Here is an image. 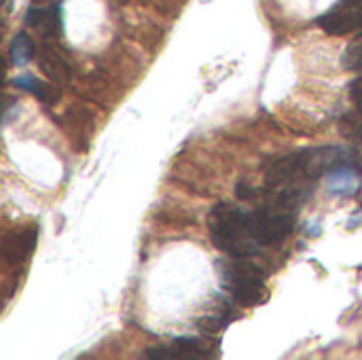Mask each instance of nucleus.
Masks as SVG:
<instances>
[{
    "label": "nucleus",
    "instance_id": "nucleus-19",
    "mask_svg": "<svg viewBox=\"0 0 362 360\" xmlns=\"http://www.w3.org/2000/svg\"><path fill=\"white\" fill-rule=\"evenodd\" d=\"M354 102H356L358 110L362 112V89H361V91H356V93H354Z\"/></svg>",
    "mask_w": 362,
    "mask_h": 360
},
{
    "label": "nucleus",
    "instance_id": "nucleus-1",
    "mask_svg": "<svg viewBox=\"0 0 362 360\" xmlns=\"http://www.w3.org/2000/svg\"><path fill=\"white\" fill-rule=\"evenodd\" d=\"M208 225L214 244L231 257L248 259L259 252V244L250 236V214L233 204H216L210 212Z\"/></svg>",
    "mask_w": 362,
    "mask_h": 360
},
{
    "label": "nucleus",
    "instance_id": "nucleus-4",
    "mask_svg": "<svg viewBox=\"0 0 362 360\" xmlns=\"http://www.w3.org/2000/svg\"><path fill=\"white\" fill-rule=\"evenodd\" d=\"M301 157H303V174L310 178H316L339 163H348L346 161L348 151H344L341 146H316L301 153Z\"/></svg>",
    "mask_w": 362,
    "mask_h": 360
},
{
    "label": "nucleus",
    "instance_id": "nucleus-8",
    "mask_svg": "<svg viewBox=\"0 0 362 360\" xmlns=\"http://www.w3.org/2000/svg\"><path fill=\"white\" fill-rule=\"evenodd\" d=\"M299 172H303V157L301 153L297 155H288V157H282L278 159L265 174V185L267 187H280L284 182H291Z\"/></svg>",
    "mask_w": 362,
    "mask_h": 360
},
{
    "label": "nucleus",
    "instance_id": "nucleus-2",
    "mask_svg": "<svg viewBox=\"0 0 362 360\" xmlns=\"http://www.w3.org/2000/svg\"><path fill=\"white\" fill-rule=\"evenodd\" d=\"M293 231V216L286 212L272 214L267 210H259L250 214V236L259 246H272L284 242Z\"/></svg>",
    "mask_w": 362,
    "mask_h": 360
},
{
    "label": "nucleus",
    "instance_id": "nucleus-9",
    "mask_svg": "<svg viewBox=\"0 0 362 360\" xmlns=\"http://www.w3.org/2000/svg\"><path fill=\"white\" fill-rule=\"evenodd\" d=\"M227 286L231 289L235 303H240L244 308L261 306L269 297L263 280H242V282H233V284H227Z\"/></svg>",
    "mask_w": 362,
    "mask_h": 360
},
{
    "label": "nucleus",
    "instance_id": "nucleus-10",
    "mask_svg": "<svg viewBox=\"0 0 362 360\" xmlns=\"http://www.w3.org/2000/svg\"><path fill=\"white\" fill-rule=\"evenodd\" d=\"M25 23L32 25L45 38H53L59 34V15H57V11H51V8H34L32 6L28 11Z\"/></svg>",
    "mask_w": 362,
    "mask_h": 360
},
{
    "label": "nucleus",
    "instance_id": "nucleus-20",
    "mask_svg": "<svg viewBox=\"0 0 362 360\" xmlns=\"http://www.w3.org/2000/svg\"><path fill=\"white\" fill-rule=\"evenodd\" d=\"M358 136H361V140H362V125L358 127Z\"/></svg>",
    "mask_w": 362,
    "mask_h": 360
},
{
    "label": "nucleus",
    "instance_id": "nucleus-14",
    "mask_svg": "<svg viewBox=\"0 0 362 360\" xmlns=\"http://www.w3.org/2000/svg\"><path fill=\"white\" fill-rule=\"evenodd\" d=\"M344 66L346 68H362V34L348 45V49L344 53Z\"/></svg>",
    "mask_w": 362,
    "mask_h": 360
},
{
    "label": "nucleus",
    "instance_id": "nucleus-11",
    "mask_svg": "<svg viewBox=\"0 0 362 360\" xmlns=\"http://www.w3.org/2000/svg\"><path fill=\"white\" fill-rule=\"evenodd\" d=\"M263 278H265V269L257 263L238 259L235 263L225 265V284H233L242 280H263Z\"/></svg>",
    "mask_w": 362,
    "mask_h": 360
},
{
    "label": "nucleus",
    "instance_id": "nucleus-6",
    "mask_svg": "<svg viewBox=\"0 0 362 360\" xmlns=\"http://www.w3.org/2000/svg\"><path fill=\"white\" fill-rule=\"evenodd\" d=\"M358 187H361V176L348 163H339L333 170H329L327 191L331 195H335V197H348V195H354L358 191Z\"/></svg>",
    "mask_w": 362,
    "mask_h": 360
},
{
    "label": "nucleus",
    "instance_id": "nucleus-18",
    "mask_svg": "<svg viewBox=\"0 0 362 360\" xmlns=\"http://www.w3.org/2000/svg\"><path fill=\"white\" fill-rule=\"evenodd\" d=\"M235 195H238L240 199H250L252 195H257V191H255L252 187H248L246 182H242V185H238V189H235Z\"/></svg>",
    "mask_w": 362,
    "mask_h": 360
},
{
    "label": "nucleus",
    "instance_id": "nucleus-12",
    "mask_svg": "<svg viewBox=\"0 0 362 360\" xmlns=\"http://www.w3.org/2000/svg\"><path fill=\"white\" fill-rule=\"evenodd\" d=\"M36 242V229H28V231H17L13 236H8L6 240V255L13 261H21L30 255V250L34 248Z\"/></svg>",
    "mask_w": 362,
    "mask_h": 360
},
{
    "label": "nucleus",
    "instance_id": "nucleus-3",
    "mask_svg": "<svg viewBox=\"0 0 362 360\" xmlns=\"http://www.w3.org/2000/svg\"><path fill=\"white\" fill-rule=\"evenodd\" d=\"M318 25L333 36H341L362 28V0H344L337 8L318 19Z\"/></svg>",
    "mask_w": 362,
    "mask_h": 360
},
{
    "label": "nucleus",
    "instance_id": "nucleus-5",
    "mask_svg": "<svg viewBox=\"0 0 362 360\" xmlns=\"http://www.w3.org/2000/svg\"><path fill=\"white\" fill-rule=\"evenodd\" d=\"M216 348V344L206 342V339H195V337H180L176 339L172 346L168 348H151L146 352L148 359H178V360H191V359H204L210 354V350Z\"/></svg>",
    "mask_w": 362,
    "mask_h": 360
},
{
    "label": "nucleus",
    "instance_id": "nucleus-16",
    "mask_svg": "<svg viewBox=\"0 0 362 360\" xmlns=\"http://www.w3.org/2000/svg\"><path fill=\"white\" fill-rule=\"evenodd\" d=\"M227 327V320L225 318H218V316H206V318H199L197 320V329L204 331V333H218Z\"/></svg>",
    "mask_w": 362,
    "mask_h": 360
},
{
    "label": "nucleus",
    "instance_id": "nucleus-7",
    "mask_svg": "<svg viewBox=\"0 0 362 360\" xmlns=\"http://www.w3.org/2000/svg\"><path fill=\"white\" fill-rule=\"evenodd\" d=\"M38 66L42 70V74L55 83H68L72 79V68L68 64V59L53 47H42L38 53Z\"/></svg>",
    "mask_w": 362,
    "mask_h": 360
},
{
    "label": "nucleus",
    "instance_id": "nucleus-13",
    "mask_svg": "<svg viewBox=\"0 0 362 360\" xmlns=\"http://www.w3.org/2000/svg\"><path fill=\"white\" fill-rule=\"evenodd\" d=\"M11 62H13V66H25L32 57H34V53H36V49H34V42H32V38L25 34V32H19L15 38H13V45H11Z\"/></svg>",
    "mask_w": 362,
    "mask_h": 360
},
{
    "label": "nucleus",
    "instance_id": "nucleus-15",
    "mask_svg": "<svg viewBox=\"0 0 362 360\" xmlns=\"http://www.w3.org/2000/svg\"><path fill=\"white\" fill-rule=\"evenodd\" d=\"M34 95L45 104H57L59 98H62V89L57 85H53V83H40V87H38V91Z\"/></svg>",
    "mask_w": 362,
    "mask_h": 360
},
{
    "label": "nucleus",
    "instance_id": "nucleus-17",
    "mask_svg": "<svg viewBox=\"0 0 362 360\" xmlns=\"http://www.w3.org/2000/svg\"><path fill=\"white\" fill-rule=\"evenodd\" d=\"M15 85L21 87V89H25V91L36 93L38 87H40V81H36V79H32V76H17V79H15Z\"/></svg>",
    "mask_w": 362,
    "mask_h": 360
}]
</instances>
